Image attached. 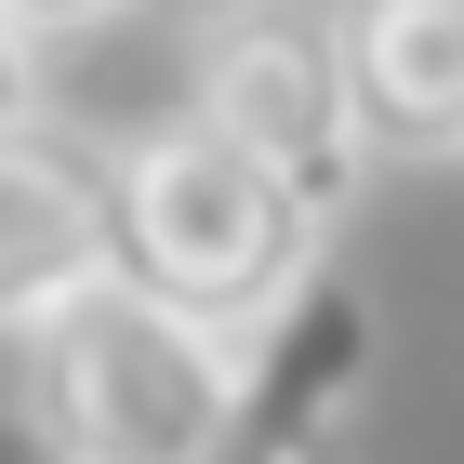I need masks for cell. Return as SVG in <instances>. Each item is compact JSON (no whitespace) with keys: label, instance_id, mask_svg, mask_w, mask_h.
I'll return each instance as SVG.
<instances>
[{"label":"cell","instance_id":"cell-1","mask_svg":"<svg viewBox=\"0 0 464 464\" xmlns=\"http://www.w3.org/2000/svg\"><path fill=\"white\" fill-rule=\"evenodd\" d=\"M120 279L213 345H266L319 292V213L226 133L160 120L120 146Z\"/></svg>","mask_w":464,"mask_h":464},{"label":"cell","instance_id":"cell-2","mask_svg":"<svg viewBox=\"0 0 464 464\" xmlns=\"http://www.w3.org/2000/svg\"><path fill=\"white\" fill-rule=\"evenodd\" d=\"M14 385L67 438V464H226L239 451V345L186 332L133 279H93L67 319H40Z\"/></svg>","mask_w":464,"mask_h":464},{"label":"cell","instance_id":"cell-3","mask_svg":"<svg viewBox=\"0 0 464 464\" xmlns=\"http://www.w3.org/2000/svg\"><path fill=\"white\" fill-rule=\"evenodd\" d=\"M186 120L226 133L239 160L305 199V213H345L358 173H372V133H358V93H345V40L332 14H226L199 40V80H186Z\"/></svg>","mask_w":464,"mask_h":464},{"label":"cell","instance_id":"cell-4","mask_svg":"<svg viewBox=\"0 0 464 464\" xmlns=\"http://www.w3.org/2000/svg\"><path fill=\"white\" fill-rule=\"evenodd\" d=\"M93 279H120V160L67 133H14L0 146V332L27 345Z\"/></svg>","mask_w":464,"mask_h":464},{"label":"cell","instance_id":"cell-5","mask_svg":"<svg viewBox=\"0 0 464 464\" xmlns=\"http://www.w3.org/2000/svg\"><path fill=\"white\" fill-rule=\"evenodd\" d=\"M332 40L372 160H464V0H345Z\"/></svg>","mask_w":464,"mask_h":464},{"label":"cell","instance_id":"cell-6","mask_svg":"<svg viewBox=\"0 0 464 464\" xmlns=\"http://www.w3.org/2000/svg\"><path fill=\"white\" fill-rule=\"evenodd\" d=\"M372 385V305H358V279H332L292 305L266 345H239V438H279V451H319L332 411Z\"/></svg>","mask_w":464,"mask_h":464},{"label":"cell","instance_id":"cell-7","mask_svg":"<svg viewBox=\"0 0 464 464\" xmlns=\"http://www.w3.org/2000/svg\"><path fill=\"white\" fill-rule=\"evenodd\" d=\"M40 133V40L27 27H0V146Z\"/></svg>","mask_w":464,"mask_h":464},{"label":"cell","instance_id":"cell-8","mask_svg":"<svg viewBox=\"0 0 464 464\" xmlns=\"http://www.w3.org/2000/svg\"><path fill=\"white\" fill-rule=\"evenodd\" d=\"M0 464H67V438L27 411V385H0Z\"/></svg>","mask_w":464,"mask_h":464},{"label":"cell","instance_id":"cell-9","mask_svg":"<svg viewBox=\"0 0 464 464\" xmlns=\"http://www.w3.org/2000/svg\"><path fill=\"white\" fill-rule=\"evenodd\" d=\"M120 0H0V27H27V40H53V27H107Z\"/></svg>","mask_w":464,"mask_h":464},{"label":"cell","instance_id":"cell-10","mask_svg":"<svg viewBox=\"0 0 464 464\" xmlns=\"http://www.w3.org/2000/svg\"><path fill=\"white\" fill-rule=\"evenodd\" d=\"M226 464H319V451H279V438H239Z\"/></svg>","mask_w":464,"mask_h":464}]
</instances>
